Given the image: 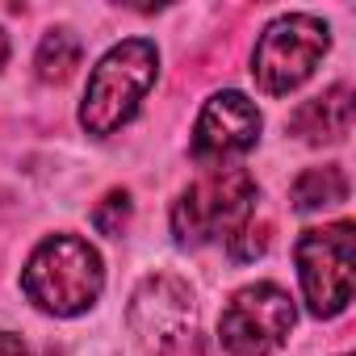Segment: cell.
<instances>
[{
	"label": "cell",
	"instance_id": "3957f363",
	"mask_svg": "<svg viewBox=\"0 0 356 356\" xmlns=\"http://www.w3.org/2000/svg\"><path fill=\"white\" fill-rule=\"evenodd\" d=\"M256 214V176L248 168H214L193 181L172 206V231L181 243L202 248L214 239H235Z\"/></svg>",
	"mask_w": 356,
	"mask_h": 356
},
{
	"label": "cell",
	"instance_id": "277c9868",
	"mask_svg": "<svg viewBox=\"0 0 356 356\" xmlns=\"http://www.w3.org/2000/svg\"><path fill=\"white\" fill-rule=\"evenodd\" d=\"M327 47H331V34L318 17H310V13L277 17L273 26H264V34L256 42L252 76L268 97H285L314 76Z\"/></svg>",
	"mask_w": 356,
	"mask_h": 356
},
{
	"label": "cell",
	"instance_id": "7c38bea8",
	"mask_svg": "<svg viewBox=\"0 0 356 356\" xmlns=\"http://www.w3.org/2000/svg\"><path fill=\"white\" fill-rule=\"evenodd\" d=\"M126 222H130V197L122 193V189H113L97 210H92V227L101 231V235H109V239H118L122 231H126Z\"/></svg>",
	"mask_w": 356,
	"mask_h": 356
},
{
	"label": "cell",
	"instance_id": "52a82bcc",
	"mask_svg": "<svg viewBox=\"0 0 356 356\" xmlns=\"http://www.w3.org/2000/svg\"><path fill=\"white\" fill-rule=\"evenodd\" d=\"M293 318L298 310L289 293L273 281H256V285H243L227 302L218 318V339L235 356H268L273 348L285 343V335L293 331Z\"/></svg>",
	"mask_w": 356,
	"mask_h": 356
},
{
	"label": "cell",
	"instance_id": "9a60e30c",
	"mask_svg": "<svg viewBox=\"0 0 356 356\" xmlns=\"http://www.w3.org/2000/svg\"><path fill=\"white\" fill-rule=\"evenodd\" d=\"M9 63V38H5V30H0V67Z\"/></svg>",
	"mask_w": 356,
	"mask_h": 356
},
{
	"label": "cell",
	"instance_id": "9c48e42d",
	"mask_svg": "<svg viewBox=\"0 0 356 356\" xmlns=\"http://www.w3.org/2000/svg\"><path fill=\"white\" fill-rule=\"evenodd\" d=\"M289 130L298 138H306V143H339V138H348V130H352V88L335 84L323 97H310L306 105L293 109Z\"/></svg>",
	"mask_w": 356,
	"mask_h": 356
},
{
	"label": "cell",
	"instance_id": "8992f818",
	"mask_svg": "<svg viewBox=\"0 0 356 356\" xmlns=\"http://www.w3.org/2000/svg\"><path fill=\"white\" fill-rule=\"evenodd\" d=\"M293 260H298V281H302L310 314L331 318L352 302V264H356L352 222L306 231L293 243Z\"/></svg>",
	"mask_w": 356,
	"mask_h": 356
},
{
	"label": "cell",
	"instance_id": "8fae6325",
	"mask_svg": "<svg viewBox=\"0 0 356 356\" xmlns=\"http://www.w3.org/2000/svg\"><path fill=\"white\" fill-rule=\"evenodd\" d=\"M80 55H84V47H80L76 34H67V30H51V34L42 38V47H38V80H47V84H63V80L80 67Z\"/></svg>",
	"mask_w": 356,
	"mask_h": 356
},
{
	"label": "cell",
	"instance_id": "5b68a950",
	"mask_svg": "<svg viewBox=\"0 0 356 356\" xmlns=\"http://www.w3.org/2000/svg\"><path fill=\"white\" fill-rule=\"evenodd\" d=\"M130 331L151 356H202L193 293L176 277H147L130 302Z\"/></svg>",
	"mask_w": 356,
	"mask_h": 356
},
{
	"label": "cell",
	"instance_id": "2e32d148",
	"mask_svg": "<svg viewBox=\"0 0 356 356\" xmlns=\"http://www.w3.org/2000/svg\"><path fill=\"white\" fill-rule=\"evenodd\" d=\"M343 356H348V352H343Z\"/></svg>",
	"mask_w": 356,
	"mask_h": 356
},
{
	"label": "cell",
	"instance_id": "5bb4252c",
	"mask_svg": "<svg viewBox=\"0 0 356 356\" xmlns=\"http://www.w3.org/2000/svg\"><path fill=\"white\" fill-rule=\"evenodd\" d=\"M0 356H30V348L17 339V335H9V331H0Z\"/></svg>",
	"mask_w": 356,
	"mask_h": 356
},
{
	"label": "cell",
	"instance_id": "30bf717a",
	"mask_svg": "<svg viewBox=\"0 0 356 356\" xmlns=\"http://www.w3.org/2000/svg\"><path fill=\"white\" fill-rule=\"evenodd\" d=\"M289 197H293V210H302V214H306V210H331V206H343V202H348V176H343L339 163L306 168L298 181H293Z\"/></svg>",
	"mask_w": 356,
	"mask_h": 356
},
{
	"label": "cell",
	"instance_id": "7a4b0ae2",
	"mask_svg": "<svg viewBox=\"0 0 356 356\" xmlns=\"http://www.w3.org/2000/svg\"><path fill=\"white\" fill-rule=\"evenodd\" d=\"M159 72V51L147 38H126L118 42L88 76L84 105H80V126L97 138H109L118 126H126L155 84Z\"/></svg>",
	"mask_w": 356,
	"mask_h": 356
},
{
	"label": "cell",
	"instance_id": "ba28073f",
	"mask_svg": "<svg viewBox=\"0 0 356 356\" xmlns=\"http://www.w3.org/2000/svg\"><path fill=\"white\" fill-rule=\"evenodd\" d=\"M256 138H260V109L252 105V97L227 88V92L206 101L197 130H193V155L197 159H227V155L256 147Z\"/></svg>",
	"mask_w": 356,
	"mask_h": 356
},
{
	"label": "cell",
	"instance_id": "4fadbf2b",
	"mask_svg": "<svg viewBox=\"0 0 356 356\" xmlns=\"http://www.w3.org/2000/svg\"><path fill=\"white\" fill-rule=\"evenodd\" d=\"M227 248H231V260H235V264H248V260H256V256L268 248V231L248 222L235 239H227Z\"/></svg>",
	"mask_w": 356,
	"mask_h": 356
},
{
	"label": "cell",
	"instance_id": "6da1fadb",
	"mask_svg": "<svg viewBox=\"0 0 356 356\" xmlns=\"http://www.w3.org/2000/svg\"><path fill=\"white\" fill-rule=\"evenodd\" d=\"M105 285V268L97 248H88V239L80 235H51L38 243V252L30 256L26 273H22V289L26 298L59 318L84 314Z\"/></svg>",
	"mask_w": 356,
	"mask_h": 356
}]
</instances>
